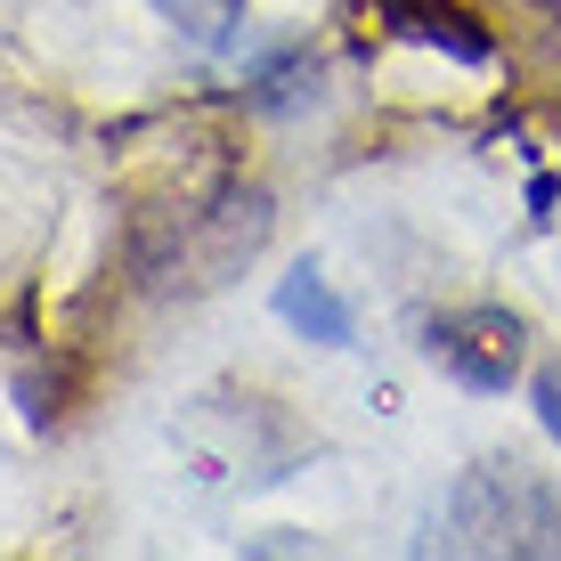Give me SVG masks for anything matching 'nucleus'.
<instances>
[{
	"mask_svg": "<svg viewBox=\"0 0 561 561\" xmlns=\"http://www.w3.org/2000/svg\"><path fill=\"white\" fill-rule=\"evenodd\" d=\"M147 9L196 49H228L244 33V0H147Z\"/></svg>",
	"mask_w": 561,
	"mask_h": 561,
	"instance_id": "nucleus-6",
	"label": "nucleus"
},
{
	"mask_svg": "<svg viewBox=\"0 0 561 561\" xmlns=\"http://www.w3.org/2000/svg\"><path fill=\"white\" fill-rule=\"evenodd\" d=\"M268 309H277V318L294 325L301 342H318V351H351V334H358L351 301L334 294V277H325L318 261L285 268V277H277V294H268Z\"/></svg>",
	"mask_w": 561,
	"mask_h": 561,
	"instance_id": "nucleus-4",
	"label": "nucleus"
},
{
	"mask_svg": "<svg viewBox=\"0 0 561 561\" xmlns=\"http://www.w3.org/2000/svg\"><path fill=\"white\" fill-rule=\"evenodd\" d=\"M423 351H432L439 375H456L463 391L480 399H505L520 382V358H529V325L496 301H472V309H448V318L423 325Z\"/></svg>",
	"mask_w": 561,
	"mask_h": 561,
	"instance_id": "nucleus-3",
	"label": "nucleus"
},
{
	"mask_svg": "<svg viewBox=\"0 0 561 561\" xmlns=\"http://www.w3.org/2000/svg\"><path fill=\"white\" fill-rule=\"evenodd\" d=\"M529 408H537V432L561 448V366H537V382H529Z\"/></svg>",
	"mask_w": 561,
	"mask_h": 561,
	"instance_id": "nucleus-7",
	"label": "nucleus"
},
{
	"mask_svg": "<svg viewBox=\"0 0 561 561\" xmlns=\"http://www.w3.org/2000/svg\"><path fill=\"white\" fill-rule=\"evenodd\" d=\"M268 228H277L268 187L261 180H228L220 196H211L196 220H187L180 237L139 268V285H147L154 301H204V294H220L228 277H244V268L261 261Z\"/></svg>",
	"mask_w": 561,
	"mask_h": 561,
	"instance_id": "nucleus-2",
	"label": "nucleus"
},
{
	"mask_svg": "<svg viewBox=\"0 0 561 561\" xmlns=\"http://www.w3.org/2000/svg\"><path fill=\"white\" fill-rule=\"evenodd\" d=\"M423 546L439 553H561V489L520 456H480L472 472H456V489L439 496V520Z\"/></svg>",
	"mask_w": 561,
	"mask_h": 561,
	"instance_id": "nucleus-1",
	"label": "nucleus"
},
{
	"mask_svg": "<svg viewBox=\"0 0 561 561\" xmlns=\"http://www.w3.org/2000/svg\"><path fill=\"white\" fill-rule=\"evenodd\" d=\"M375 16H382L391 33H408V42L448 49L456 66H489V33H480L456 0H375Z\"/></svg>",
	"mask_w": 561,
	"mask_h": 561,
	"instance_id": "nucleus-5",
	"label": "nucleus"
}]
</instances>
